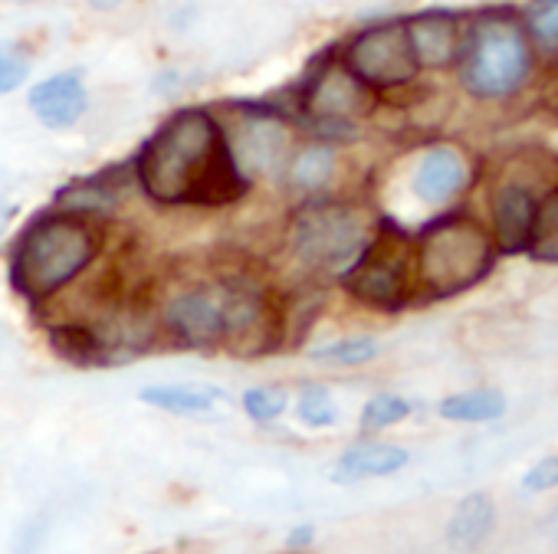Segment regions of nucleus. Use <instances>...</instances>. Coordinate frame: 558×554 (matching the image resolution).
Here are the masks:
<instances>
[{"label": "nucleus", "mask_w": 558, "mask_h": 554, "mask_svg": "<svg viewBox=\"0 0 558 554\" xmlns=\"http://www.w3.org/2000/svg\"><path fill=\"white\" fill-rule=\"evenodd\" d=\"M135 181L161 207H223L250 190L227 132L201 106L158 125L135 155Z\"/></svg>", "instance_id": "nucleus-1"}, {"label": "nucleus", "mask_w": 558, "mask_h": 554, "mask_svg": "<svg viewBox=\"0 0 558 554\" xmlns=\"http://www.w3.org/2000/svg\"><path fill=\"white\" fill-rule=\"evenodd\" d=\"M99 249V226L86 213H44L21 233L11 253V286L34 306L47 303L93 266Z\"/></svg>", "instance_id": "nucleus-2"}, {"label": "nucleus", "mask_w": 558, "mask_h": 554, "mask_svg": "<svg viewBox=\"0 0 558 554\" xmlns=\"http://www.w3.org/2000/svg\"><path fill=\"white\" fill-rule=\"evenodd\" d=\"M496 259L493 236L473 217L430 223L414 246V275L434 299H447L483 283Z\"/></svg>", "instance_id": "nucleus-3"}, {"label": "nucleus", "mask_w": 558, "mask_h": 554, "mask_svg": "<svg viewBox=\"0 0 558 554\" xmlns=\"http://www.w3.org/2000/svg\"><path fill=\"white\" fill-rule=\"evenodd\" d=\"M460 86L483 102L519 93L532 70V44L509 14H483L460 47Z\"/></svg>", "instance_id": "nucleus-4"}, {"label": "nucleus", "mask_w": 558, "mask_h": 554, "mask_svg": "<svg viewBox=\"0 0 558 554\" xmlns=\"http://www.w3.org/2000/svg\"><path fill=\"white\" fill-rule=\"evenodd\" d=\"M368 239L372 233L365 230V220L342 200L313 197L290 217V249L303 266L316 272L342 275Z\"/></svg>", "instance_id": "nucleus-5"}, {"label": "nucleus", "mask_w": 558, "mask_h": 554, "mask_svg": "<svg viewBox=\"0 0 558 554\" xmlns=\"http://www.w3.org/2000/svg\"><path fill=\"white\" fill-rule=\"evenodd\" d=\"M414 246L395 226L375 233L359 253V259L339 275L342 290L352 299L378 312L404 309L414 296Z\"/></svg>", "instance_id": "nucleus-6"}, {"label": "nucleus", "mask_w": 558, "mask_h": 554, "mask_svg": "<svg viewBox=\"0 0 558 554\" xmlns=\"http://www.w3.org/2000/svg\"><path fill=\"white\" fill-rule=\"evenodd\" d=\"M339 60L368 89L408 86L421 73L417 60L411 53L404 21H381V24H372V27L359 30L349 40V47H345V53Z\"/></svg>", "instance_id": "nucleus-7"}, {"label": "nucleus", "mask_w": 558, "mask_h": 554, "mask_svg": "<svg viewBox=\"0 0 558 554\" xmlns=\"http://www.w3.org/2000/svg\"><path fill=\"white\" fill-rule=\"evenodd\" d=\"M375 109V89L359 83L342 60H326L303 89V112L316 135L352 132V125Z\"/></svg>", "instance_id": "nucleus-8"}, {"label": "nucleus", "mask_w": 558, "mask_h": 554, "mask_svg": "<svg viewBox=\"0 0 558 554\" xmlns=\"http://www.w3.org/2000/svg\"><path fill=\"white\" fill-rule=\"evenodd\" d=\"M161 332L191 352L223 348L227 338V283L174 293L161 309Z\"/></svg>", "instance_id": "nucleus-9"}, {"label": "nucleus", "mask_w": 558, "mask_h": 554, "mask_svg": "<svg viewBox=\"0 0 558 554\" xmlns=\"http://www.w3.org/2000/svg\"><path fill=\"white\" fill-rule=\"evenodd\" d=\"M27 106H31V112L37 115L40 125H47L53 132L73 128L89 109V93H86L83 73L80 70H63V73H53V76L40 79L27 93Z\"/></svg>", "instance_id": "nucleus-10"}, {"label": "nucleus", "mask_w": 558, "mask_h": 554, "mask_svg": "<svg viewBox=\"0 0 558 554\" xmlns=\"http://www.w3.org/2000/svg\"><path fill=\"white\" fill-rule=\"evenodd\" d=\"M417 70H447L460 60L463 27L450 11H421L404 21Z\"/></svg>", "instance_id": "nucleus-11"}, {"label": "nucleus", "mask_w": 558, "mask_h": 554, "mask_svg": "<svg viewBox=\"0 0 558 554\" xmlns=\"http://www.w3.org/2000/svg\"><path fill=\"white\" fill-rule=\"evenodd\" d=\"M466 177H470V171H466L463 151H457L453 145H437L421 155L411 184H414V194L421 204L444 207L466 187Z\"/></svg>", "instance_id": "nucleus-12"}, {"label": "nucleus", "mask_w": 558, "mask_h": 554, "mask_svg": "<svg viewBox=\"0 0 558 554\" xmlns=\"http://www.w3.org/2000/svg\"><path fill=\"white\" fill-rule=\"evenodd\" d=\"M411 463V453L398 443H381V440H365V443H355L349 446L336 466L329 469V479L336 485H355V482H365V479H385V476H395L401 472L404 466Z\"/></svg>", "instance_id": "nucleus-13"}, {"label": "nucleus", "mask_w": 558, "mask_h": 554, "mask_svg": "<svg viewBox=\"0 0 558 554\" xmlns=\"http://www.w3.org/2000/svg\"><path fill=\"white\" fill-rule=\"evenodd\" d=\"M233 158H236V164L243 168L246 177H253V168L256 171L287 168V161H290V155H287V128L279 125L276 119H269V115H253L243 125V138H240V148H233Z\"/></svg>", "instance_id": "nucleus-14"}, {"label": "nucleus", "mask_w": 558, "mask_h": 554, "mask_svg": "<svg viewBox=\"0 0 558 554\" xmlns=\"http://www.w3.org/2000/svg\"><path fill=\"white\" fill-rule=\"evenodd\" d=\"M138 401L145 407H155L161 414H171V417H191V420H201V417H214L223 404H227V394L220 387H210V384H148L138 391Z\"/></svg>", "instance_id": "nucleus-15"}, {"label": "nucleus", "mask_w": 558, "mask_h": 554, "mask_svg": "<svg viewBox=\"0 0 558 554\" xmlns=\"http://www.w3.org/2000/svg\"><path fill=\"white\" fill-rule=\"evenodd\" d=\"M535 217V197L522 184H509L493 197V243L502 253H522Z\"/></svg>", "instance_id": "nucleus-16"}, {"label": "nucleus", "mask_w": 558, "mask_h": 554, "mask_svg": "<svg viewBox=\"0 0 558 554\" xmlns=\"http://www.w3.org/2000/svg\"><path fill=\"white\" fill-rule=\"evenodd\" d=\"M47 342L57 358H63L66 365H76V368H102L112 361V348H109L106 335L86 322H57V325H50Z\"/></svg>", "instance_id": "nucleus-17"}, {"label": "nucleus", "mask_w": 558, "mask_h": 554, "mask_svg": "<svg viewBox=\"0 0 558 554\" xmlns=\"http://www.w3.org/2000/svg\"><path fill=\"white\" fill-rule=\"evenodd\" d=\"M496 525V505L486 492H470L447 521V544L460 554L476 551Z\"/></svg>", "instance_id": "nucleus-18"}, {"label": "nucleus", "mask_w": 558, "mask_h": 554, "mask_svg": "<svg viewBox=\"0 0 558 554\" xmlns=\"http://www.w3.org/2000/svg\"><path fill=\"white\" fill-rule=\"evenodd\" d=\"M437 414L453 423H486V420H499L506 414V397L493 387L460 391V394L444 397L437 404Z\"/></svg>", "instance_id": "nucleus-19"}, {"label": "nucleus", "mask_w": 558, "mask_h": 554, "mask_svg": "<svg viewBox=\"0 0 558 554\" xmlns=\"http://www.w3.org/2000/svg\"><path fill=\"white\" fill-rule=\"evenodd\" d=\"M287 181L303 190H319L332 181L336 174V151L329 145H310L287 161Z\"/></svg>", "instance_id": "nucleus-20"}, {"label": "nucleus", "mask_w": 558, "mask_h": 554, "mask_svg": "<svg viewBox=\"0 0 558 554\" xmlns=\"http://www.w3.org/2000/svg\"><path fill=\"white\" fill-rule=\"evenodd\" d=\"M525 249L532 253V259L558 266V187L548 190L542 200H535V217Z\"/></svg>", "instance_id": "nucleus-21"}, {"label": "nucleus", "mask_w": 558, "mask_h": 554, "mask_svg": "<svg viewBox=\"0 0 558 554\" xmlns=\"http://www.w3.org/2000/svg\"><path fill=\"white\" fill-rule=\"evenodd\" d=\"M381 355L378 338L372 335H349V338H336L329 345H319L313 352L316 365H329V368H362L368 361H375Z\"/></svg>", "instance_id": "nucleus-22"}, {"label": "nucleus", "mask_w": 558, "mask_h": 554, "mask_svg": "<svg viewBox=\"0 0 558 554\" xmlns=\"http://www.w3.org/2000/svg\"><path fill=\"white\" fill-rule=\"evenodd\" d=\"M296 417H300V423L303 427H310V430H329V427H336L339 423V401H336V394L326 387V384H319V381H310V384H303L300 387V394H296Z\"/></svg>", "instance_id": "nucleus-23"}, {"label": "nucleus", "mask_w": 558, "mask_h": 554, "mask_svg": "<svg viewBox=\"0 0 558 554\" xmlns=\"http://www.w3.org/2000/svg\"><path fill=\"white\" fill-rule=\"evenodd\" d=\"M293 397L287 387L279 384H256V387H246L243 397H240V410L256 423V427H272L279 417L290 410Z\"/></svg>", "instance_id": "nucleus-24"}, {"label": "nucleus", "mask_w": 558, "mask_h": 554, "mask_svg": "<svg viewBox=\"0 0 558 554\" xmlns=\"http://www.w3.org/2000/svg\"><path fill=\"white\" fill-rule=\"evenodd\" d=\"M522 30L542 53H558V0H532L522 17Z\"/></svg>", "instance_id": "nucleus-25"}, {"label": "nucleus", "mask_w": 558, "mask_h": 554, "mask_svg": "<svg viewBox=\"0 0 558 554\" xmlns=\"http://www.w3.org/2000/svg\"><path fill=\"white\" fill-rule=\"evenodd\" d=\"M411 401H404L401 394H375L365 407H362V417H359V427L362 433H378V430H388L401 420L411 417Z\"/></svg>", "instance_id": "nucleus-26"}, {"label": "nucleus", "mask_w": 558, "mask_h": 554, "mask_svg": "<svg viewBox=\"0 0 558 554\" xmlns=\"http://www.w3.org/2000/svg\"><path fill=\"white\" fill-rule=\"evenodd\" d=\"M27 76H31V60L17 47L0 44V96L21 89Z\"/></svg>", "instance_id": "nucleus-27"}, {"label": "nucleus", "mask_w": 558, "mask_h": 554, "mask_svg": "<svg viewBox=\"0 0 558 554\" xmlns=\"http://www.w3.org/2000/svg\"><path fill=\"white\" fill-rule=\"evenodd\" d=\"M555 485H558V456L538 459V463L522 476V492H525V495H535V492H545V489H555Z\"/></svg>", "instance_id": "nucleus-28"}, {"label": "nucleus", "mask_w": 558, "mask_h": 554, "mask_svg": "<svg viewBox=\"0 0 558 554\" xmlns=\"http://www.w3.org/2000/svg\"><path fill=\"white\" fill-rule=\"evenodd\" d=\"M316 525H296V528H290V534H287V551H306L313 541H316Z\"/></svg>", "instance_id": "nucleus-29"}, {"label": "nucleus", "mask_w": 558, "mask_h": 554, "mask_svg": "<svg viewBox=\"0 0 558 554\" xmlns=\"http://www.w3.org/2000/svg\"><path fill=\"white\" fill-rule=\"evenodd\" d=\"M89 8L93 11H119L122 0H89Z\"/></svg>", "instance_id": "nucleus-30"}, {"label": "nucleus", "mask_w": 558, "mask_h": 554, "mask_svg": "<svg viewBox=\"0 0 558 554\" xmlns=\"http://www.w3.org/2000/svg\"><path fill=\"white\" fill-rule=\"evenodd\" d=\"M11 4H31V0H11Z\"/></svg>", "instance_id": "nucleus-31"}, {"label": "nucleus", "mask_w": 558, "mask_h": 554, "mask_svg": "<svg viewBox=\"0 0 558 554\" xmlns=\"http://www.w3.org/2000/svg\"><path fill=\"white\" fill-rule=\"evenodd\" d=\"M287 554H310V551H287Z\"/></svg>", "instance_id": "nucleus-32"}]
</instances>
